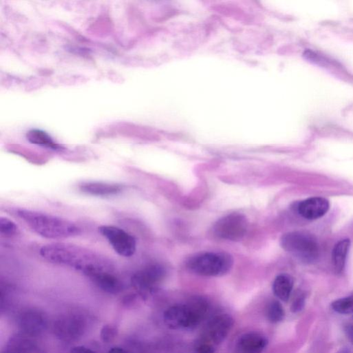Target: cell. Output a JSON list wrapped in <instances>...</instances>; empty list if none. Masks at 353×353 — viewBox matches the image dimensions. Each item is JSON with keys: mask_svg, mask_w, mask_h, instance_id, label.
Instances as JSON below:
<instances>
[{"mask_svg": "<svg viewBox=\"0 0 353 353\" xmlns=\"http://www.w3.org/2000/svg\"><path fill=\"white\" fill-rule=\"evenodd\" d=\"M0 232L5 237H12L19 232L18 225L8 217L0 218Z\"/></svg>", "mask_w": 353, "mask_h": 353, "instance_id": "cell-22", "label": "cell"}, {"mask_svg": "<svg viewBox=\"0 0 353 353\" xmlns=\"http://www.w3.org/2000/svg\"><path fill=\"white\" fill-rule=\"evenodd\" d=\"M233 265L232 257L223 252H207L193 256L187 263L188 269L203 277H220L227 274Z\"/></svg>", "mask_w": 353, "mask_h": 353, "instance_id": "cell-5", "label": "cell"}, {"mask_svg": "<svg viewBox=\"0 0 353 353\" xmlns=\"http://www.w3.org/2000/svg\"><path fill=\"white\" fill-rule=\"evenodd\" d=\"M4 353H45L38 342L23 333L16 334L10 339Z\"/></svg>", "mask_w": 353, "mask_h": 353, "instance_id": "cell-14", "label": "cell"}, {"mask_svg": "<svg viewBox=\"0 0 353 353\" xmlns=\"http://www.w3.org/2000/svg\"><path fill=\"white\" fill-rule=\"evenodd\" d=\"M99 231L114 251L125 258L133 256L136 252V241L131 234L114 226L103 225Z\"/></svg>", "mask_w": 353, "mask_h": 353, "instance_id": "cell-7", "label": "cell"}, {"mask_svg": "<svg viewBox=\"0 0 353 353\" xmlns=\"http://www.w3.org/2000/svg\"><path fill=\"white\" fill-rule=\"evenodd\" d=\"M107 353H129L125 349L120 347H113L110 349Z\"/></svg>", "mask_w": 353, "mask_h": 353, "instance_id": "cell-27", "label": "cell"}, {"mask_svg": "<svg viewBox=\"0 0 353 353\" xmlns=\"http://www.w3.org/2000/svg\"><path fill=\"white\" fill-rule=\"evenodd\" d=\"M350 247V240L344 239L336 244L332 250V262L334 271L337 273H342L345 268Z\"/></svg>", "mask_w": 353, "mask_h": 353, "instance_id": "cell-18", "label": "cell"}, {"mask_svg": "<svg viewBox=\"0 0 353 353\" xmlns=\"http://www.w3.org/2000/svg\"><path fill=\"white\" fill-rule=\"evenodd\" d=\"M80 191L89 195L109 197L120 193L123 191L121 185L102 182H86L80 184Z\"/></svg>", "mask_w": 353, "mask_h": 353, "instance_id": "cell-15", "label": "cell"}, {"mask_svg": "<svg viewBox=\"0 0 353 353\" xmlns=\"http://www.w3.org/2000/svg\"><path fill=\"white\" fill-rule=\"evenodd\" d=\"M209 310L207 300L195 297L186 304H175L164 313L165 324L172 330H193L200 325Z\"/></svg>", "mask_w": 353, "mask_h": 353, "instance_id": "cell-3", "label": "cell"}, {"mask_svg": "<svg viewBox=\"0 0 353 353\" xmlns=\"http://www.w3.org/2000/svg\"><path fill=\"white\" fill-rule=\"evenodd\" d=\"M267 316L269 321L273 324H278L284 320L285 311L282 304L278 300H273L269 303L267 308Z\"/></svg>", "mask_w": 353, "mask_h": 353, "instance_id": "cell-20", "label": "cell"}, {"mask_svg": "<svg viewBox=\"0 0 353 353\" xmlns=\"http://www.w3.org/2000/svg\"><path fill=\"white\" fill-rule=\"evenodd\" d=\"M88 278L103 291L110 294H119L123 290L122 282L112 272H99Z\"/></svg>", "mask_w": 353, "mask_h": 353, "instance_id": "cell-16", "label": "cell"}, {"mask_svg": "<svg viewBox=\"0 0 353 353\" xmlns=\"http://www.w3.org/2000/svg\"><path fill=\"white\" fill-rule=\"evenodd\" d=\"M119 334V329L112 324H106L103 326L100 332V337L104 343H110L114 340Z\"/></svg>", "mask_w": 353, "mask_h": 353, "instance_id": "cell-24", "label": "cell"}, {"mask_svg": "<svg viewBox=\"0 0 353 353\" xmlns=\"http://www.w3.org/2000/svg\"><path fill=\"white\" fill-rule=\"evenodd\" d=\"M334 311L342 315L353 313V294L335 300L331 304Z\"/></svg>", "mask_w": 353, "mask_h": 353, "instance_id": "cell-21", "label": "cell"}, {"mask_svg": "<svg viewBox=\"0 0 353 353\" xmlns=\"http://www.w3.org/2000/svg\"><path fill=\"white\" fill-rule=\"evenodd\" d=\"M216 347L207 341L202 337H199L194 343V353H215Z\"/></svg>", "mask_w": 353, "mask_h": 353, "instance_id": "cell-23", "label": "cell"}, {"mask_svg": "<svg viewBox=\"0 0 353 353\" xmlns=\"http://www.w3.org/2000/svg\"><path fill=\"white\" fill-rule=\"evenodd\" d=\"M330 208V203L328 199L321 197H311L301 202L297 210L304 218L314 220L322 217Z\"/></svg>", "mask_w": 353, "mask_h": 353, "instance_id": "cell-13", "label": "cell"}, {"mask_svg": "<svg viewBox=\"0 0 353 353\" xmlns=\"http://www.w3.org/2000/svg\"><path fill=\"white\" fill-rule=\"evenodd\" d=\"M14 213L35 232L47 239H66L82 232L75 223L52 215L25 208H16Z\"/></svg>", "mask_w": 353, "mask_h": 353, "instance_id": "cell-2", "label": "cell"}, {"mask_svg": "<svg viewBox=\"0 0 353 353\" xmlns=\"http://www.w3.org/2000/svg\"><path fill=\"white\" fill-rule=\"evenodd\" d=\"M40 253L47 261L69 267L88 277L99 272H112L113 269L112 263L106 257L72 244H49L42 247Z\"/></svg>", "mask_w": 353, "mask_h": 353, "instance_id": "cell-1", "label": "cell"}, {"mask_svg": "<svg viewBox=\"0 0 353 353\" xmlns=\"http://www.w3.org/2000/svg\"><path fill=\"white\" fill-rule=\"evenodd\" d=\"M165 276L166 270L163 267L152 265L135 273L132 284L143 296H147L156 291Z\"/></svg>", "mask_w": 353, "mask_h": 353, "instance_id": "cell-8", "label": "cell"}, {"mask_svg": "<svg viewBox=\"0 0 353 353\" xmlns=\"http://www.w3.org/2000/svg\"><path fill=\"white\" fill-rule=\"evenodd\" d=\"M27 140L32 144L45 147L53 150L60 149L52 138L45 132L39 130H32L27 134Z\"/></svg>", "mask_w": 353, "mask_h": 353, "instance_id": "cell-19", "label": "cell"}, {"mask_svg": "<svg viewBox=\"0 0 353 353\" xmlns=\"http://www.w3.org/2000/svg\"><path fill=\"white\" fill-rule=\"evenodd\" d=\"M70 353H96V352L87 347H85L83 345H78V346L73 347L71 350Z\"/></svg>", "mask_w": 353, "mask_h": 353, "instance_id": "cell-26", "label": "cell"}, {"mask_svg": "<svg viewBox=\"0 0 353 353\" xmlns=\"http://www.w3.org/2000/svg\"><path fill=\"white\" fill-rule=\"evenodd\" d=\"M349 338L353 343V325L348 326L345 330Z\"/></svg>", "mask_w": 353, "mask_h": 353, "instance_id": "cell-28", "label": "cell"}, {"mask_svg": "<svg viewBox=\"0 0 353 353\" xmlns=\"http://www.w3.org/2000/svg\"><path fill=\"white\" fill-rule=\"evenodd\" d=\"M268 343L267 338L260 332H246L235 341L234 353H263Z\"/></svg>", "mask_w": 353, "mask_h": 353, "instance_id": "cell-12", "label": "cell"}, {"mask_svg": "<svg viewBox=\"0 0 353 353\" xmlns=\"http://www.w3.org/2000/svg\"><path fill=\"white\" fill-rule=\"evenodd\" d=\"M293 289V280L287 274H281L274 280L273 291L274 295L283 302H288Z\"/></svg>", "mask_w": 353, "mask_h": 353, "instance_id": "cell-17", "label": "cell"}, {"mask_svg": "<svg viewBox=\"0 0 353 353\" xmlns=\"http://www.w3.org/2000/svg\"><path fill=\"white\" fill-rule=\"evenodd\" d=\"M86 328V321L84 317L73 313L61 316L53 325V330L57 337L66 342L81 338Z\"/></svg>", "mask_w": 353, "mask_h": 353, "instance_id": "cell-9", "label": "cell"}, {"mask_svg": "<svg viewBox=\"0 0 353 353\" xmlns=\"http://www.w3.org/2000/svg\"><path fill=\"white\" fill-rule=\"evenodd\" d=\"M47 318L44 313L37 309H28L22 312L18 319L21 333L36 337L42 333L47 327Z\"/></svg>", "mask_w": 353, "mask_h": 353, "instance_id": "cell-11", "label": "cell"}, {"mask_svg": "<svg viewBox=\"0 0 353 353\" xmlns=\"http://www.w3.org/2000/svg\"><path fill=\"white\" fill-rule=\"evenodd\" d=\"M281 246L304 263H314L319 256V247L316 239L306 232L293 231L284 234L281 239Z\"/></svg>", "mask_w": 353, "mask_h": 353, "instance_id": "cell-4", "label": "cell"}, {"mask_svg": "<svg viewBox=\"0 0 353 353\" xmlns=\"http://www.w3.org/2000/svg\"><path fill=\"white\" fill-rule=\"evenodd\" d=\"M249 223L247 217L233 212L219 219L213 227L216 236L221 240L239 241L247 234Z\"/></svg>", "mask_w": 353, "mask_h": 353, "instance_id": "cell-6", "label": "cell"}, {"mask_svg": "<svg viewBox=\"0 0 353 353\" xmlns=\"http://www.w3.org/2000/svg\"><path fill=\"white\" fill-rule=\"evenodd\" d=\"M337 353H350V350L348 348H344L340 350Z\"/></svg>", "mask_w": 353, "mask_h": 353, "instance_id": "cell-29", "label": "cell"}, {"mask_svg": "<svg viewBox=\"0 0 353 353\" xmlns=\"http://www.w3.org/2000/svg\"><path fill=\"white\" fill-rule=\"evenodd\" d=\"M233 325L234 319L230 315H217L210 320L200 337L217 347L226 339Z\"/></svg>", "mask_w": 353, "mask_h": 353, "instance_id": "cell-10", "label": "cell"}, {"mask_svg": "<svg viewBox=\"0 0 353 353\" xmlns=\"http://www.w3.org/2000/svg\"><path fill=\"white\" fill-rule=\"evenodd\" d=\"M306 296L304 293H298L294 298L292 305L291 311L294 313L300 312L304 307Z\"/></svg>", "mask_w": 353, "mask_h": 353, "instance_id": "cell-25", "label": "cell"}]
</instances>
